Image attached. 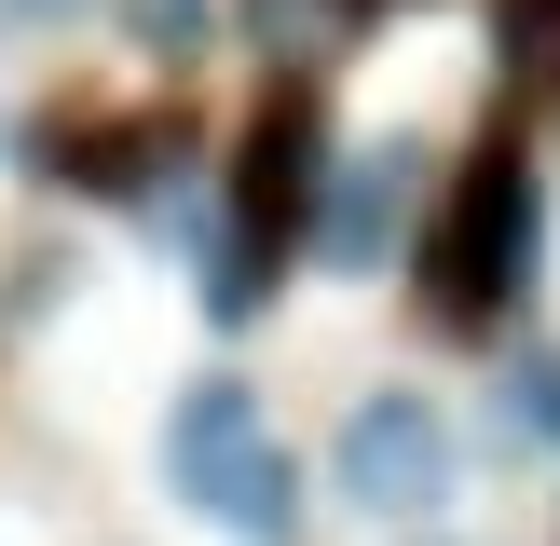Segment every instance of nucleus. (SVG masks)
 <instances>
[{
  "label": "nucleus",
  "mask_w": 560,
  "mask_h": 546,
  "mask_svg": "<svg viewBox=\"0 0 560 546\" xmlns=\"http://www.w3.org/2000/svg\"><path fill=\"white\" fill-rule=\"evenodd\" d=\"M109 0H0V41H69V27H96Z\"/></svg>",
  "instance_id": "9d476101"
},
{
  "label": "nucleus",
  "mask_w": 560,
  "mask_h": 546,
  "mask_svg": "<svg viewBox=\"0 0 560 546\" xmlns=\"http://www.w3.org/2000/svg\"><path fill=\"white\" fill-rule=\"evenodd\" d=\"M191 519H206L219 546H301L315 533V464H301L288 437H260V451H233L206 491H191Z\"/></svg>",
  "instance_id": "423d86ee"
},
{
  "label": "nucleus",
  "mask_w": 560,
  "mask_h": 546,
  "mask_svg": "<svg viewBox=\"0 0 560 546\" xmlns=\"http://www.w3.org/2000/svg\"><path fill=\"white\" fill-rule=\"evenodd\" d=\"M424 191H438V151H424L410 123H383V136H355V151H328L315 218H301V260L342 273V287L397 273V260H410V233H424Z\"/></svg>",
  "instance_id": "7ed1b4c3"
},
{
  "label": "nucleus",
  "mask_w": 560,
  "mask_h": 546,
  "mask_svg": "<svg viewBox=\"0 0 560 546\" xmlns=\"http://www.w3.org/2000/svg\"><path fill=\"white\" fill-rule=\"evenodd\" d=\"M534 260H547V178L534 151H465L452 178L424 191V233H410V273H424V314L452 328V342H479V328H506L520 300H534Z\"/></svg>",
  "instance_id": "f257e3e1"
},
{
  "label": "nucleus",
  "mask_w": 560,
  "mask_h": 546,
  "mask_svg": "<svg viewBox=\"0 0 560 546\" xmlns=\"http://www.w3.org/2000/svg\"><path fill=\"white\" fill-rule=\"evenodd\" d=\"M315 178H328V136H315V96H260V123L233 136V178H219V233L260 246L273 273L301 260V218H315Z\"/></svg>",
  "instance_id": "20e7f679"
},
{
  "label": "nucleus",
  "mask_w": 560,
  "mask_h": 546,
  "mask_svg": "<svg viewBox=\"0 0 560 546\" xmlns=\"http://www.w3.org/2000/svg\"><path fill=\"white\" fill-rule=\"evenodd\" d=\"M479 451H492V464H547V451H560V355L520 342L506 369H492V396H479Z\"/></svg>",
  "instance_id": "6e6552de"
},
{
  "label": "nucleus",
  "mask_w": 560,
  "mask_h": 546,
  "mask_svg": "<svg viewBox=\"0 0 560 546\" xmlns=\"http://www.w3.org/2000/svg\"><path fill=\"white\" fill-rule=\"evenodd\" d=\"M315 491L355 506L370 533H438V519L465 506V424L424 396V382H355L342 424H328Z\"/></svg>",
  "instance_id": "f03ea898"
},
{
  "label": "nucleus",
  "mask_w": 560,
  "mask_h": 546,
  "mask_svg": "<svg viewBox=\"0 0 560 546\" xmlns=\"http://www.w3.org/2000/svg\"><path fill=\"white\" fill-rule=\"evenodd\" d=\"M370 546H465V533H452V519H438V533H370Z\"/></svg>",
  "instance_id": "f8f14e48"
},
{
  "label": "nucleus",
  "mask_w": 560,
  "mask_h": 546,
  "mask_svg": "<svg viewBox=\"0 0 560 546\" xmlns=\"http://www.w3.org/2000/svg\"><path fill=\"white\" fill-rule=\"evenodd\" d=\"M260 437H273V424H260V382H246V369H191L178 396H164V437H151V464H164V491L191 506V491H206L233 451H260Z\"/></svg>",
  "instance_id": "0eeeda50"
},
{
  "label": "nucleus",
  "mask_w": 560,
  "mask_h": 546,
  "mask_svg": "<svg viewBox=\"0 0 560 546\" xmlns=\"http://www.w3.org/2000/svg\"><path fill=\"white\" fill-rule=\"evenodd\" d=\"M109 27L137 41V69H206L219 55V0H109Z\"/></svg>",
  "instance_id": "1a4fd4ad"
},
{
  "label": "nucleus",
  "mask_w": 560,
  "mask_h": 546,
  "mask_svg": "<svg viewBox=\"0 0 560 546\" xmlns=\"http://www.w3.org/2000/svg\"><path fill=\"white\" fill-rule=\"evenodd\" d=\"M27 151H42L55 191H109V205H151V191L191 178V151H178L164 123H109V109H55Z\"/></svg>",
  "instance_id": "39448f33"
},
{
  "label": "nucleus",
  "mask_w": 560,
  "mask_h": 546,
  "mask_svg": "<svg viewBox=\"0 0 560 546\" xmlns=\"http://www.w3.org/2000/svg\"><path fill=\"white\" fill-rule=\"evenodd\" d=\"M506 41H520V55H547V41H560V0H506Z\"/></svg>",
  "instance_id": "9b49d317"
},
{
  "label": "nucleus",
  "mask_w": 560,
  "mask_h": 546,
  "mask_svg": "<svg viewBox=\"0 0 560 546\" xmlns=\"http://www.w3.org/2000/svg\"><path fill=\"white\" fill-rule=\"evenodd\" d=\"M328 14H383V0H328Z\"/></svg>",
  "instance_id": "ddd939ff"
}]
</instances>
